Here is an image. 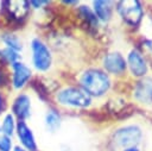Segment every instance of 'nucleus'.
<instances>
[{
    "instance_id": "obj_1",
    "label": "nucleus",
    "mask_w": 152,
    "mask_h": 151,
    "mask_svg": "<svg viewBox=\"0 0 152 151\" xmlns=\"http://www.w3.org/2000/svg\"><path fill=\"white\" fill-rule=\"evenodd\" d=\"M78 87L84 90L91 99L102 97L110 89L112 81L109 75L100 68H87L84 69L78 78Z\"/></svg>"
},
{
    "instance_id": "obj_2",
    "label": "nucleus",
    "mask_w": 152,
    "mask_h": 151,
    "mask_svg": "<svg viewBox=\"0 0 152 151\" xmlns=\"http://www.w3.org/2000/svg\"><path fill=\"white\" fill-rule=\"evenodd\" d=\"M55 102L64 108L87 109L91 106L93 99L78 86H64L53 93Z\"/></svg>"
},
{
    "instance_id": "obj_3",
    "label": "nucleus",
    "mask_w": 152,
    "mask_h": 151,
    "mask_svg": "<svg viewBox=\"0 0 152 151\" xmlns=\"http://www.w3.org/2000/svg\"><path fill=\"white\" fill-rule=\"evenodd\" d=\"M28 50L32 70L40 74H45L52 68L53 55L51 48L43 38L38 36L32 37L28 42Z\"/></svg>"
},
{
    "instance_id": "obj_4",
    "label": "nucleus",
    "mask_w": 152,
    "mask_h": 151,
    "mask_svg": "<svg viewBox=\"0 0 152 151\" xmlns=\"http://www.w3.org/2000/svg\"><path fill=\"white\" fill-rule=\"evenodd\" d=\"M31 14L30 2L26 0H7L0 2V15L10 25H21ZM8 29V30H10Z\"/></svg>"
},
{
    "instance_id": "obj_5",
    "label": "nucleus",
    "mask_w": 152,
    "mask_h": 151,
    "mask_svg": "<svg viewBox=\"0 0 152 151\" xmlns=\"http://www.w3.org/2000/svg\"><path fill=\"white\" fill-rule=\"evenodd\" d=\"M10 75V89L13 92H23L27 86H30L33 76V70L25 61L20 59L8 67Z\"/></svg>"
},
{
    "instance_id": "obj_6",
    "label": "nucleus",
    "mask_w": 152,
    "mask_h": 151,
    "mask_svg": "<svg viewBox=\"0 0 152 151\" xmlns=\"http://www.w3.org/2000/svg\"><path fill=\"white\" fill-rule=\"evenodd\" d=\"M142 139V130L135 124L125 125L114 131L112 134V144L116 149H126L131 146H138Z\"/></svg>"
},
{
    "instance_id": "obj_7",
    "label": "nucleus",
    "mask_w": 152,
    "mask_h": 151,
    "mask_svg": "<svg viewBox=\"0 0 152 151\" xmlns=\"http://www.w3.org/2000/svg\"><path fill=\"white\" fill-rule=\"evenodd\" d=\"M116 11L125 24L132 27H137L144 17V10L140 1L125 0L116 4Z\"/></svg>"
},
{
    "instance_id": "obj_8",
    "label": "nucleus",
    "mask_w": 152,
    "mask_h": 151,
    "mask_svg": "<svg viewBox=\"0 0 152 151\" xmlns=\"http://www.w3.org/2000/svg\"><path fill=\"white\" fill-rule=\"evenodd\" d=\"M8 111L15 117L17 120L27 121L32 117V97H31V95L25 90L17 93L13 96V99L11 100Z\"/></svg>"
},
{
    "instance_id": "obj_9",
    "label": "nucleus",
    "mask_w": 152,
    "mask_h": 151,
    "mask_svg": "<svg viewBox=\"0 0 152 151\" xmlns=\"http://www.w3.org/2000/svg\"><path fill=\"white\" fill-rule=\"evenodd\" d=\"M14 137L17 138L18 144L24 149H26L27 151H39L36 134L32 127L27 124V121H21V120L17 121Z\"/></svg>"
},
{
    "instance_id": "obj_10",
    "label": "nucleus",
    "mask_w": 152,
    "mask_h": 151,
    "mask_svg": "<svg viewBox=\"0 0 152 151\" xmlns=\"http://www.w3.org/2000/svg\"><path fill=\"white\" fill-rule=\"evenodd\" d=\"M102 67L103 70L109 75L121 76L127 70V64L124 55L119 51H110L107 52L102 58Z\"/></svg>"
},
{
    "instance_id": "obj_11",
    "label": "nucleus",
    "mask_w": 152,
    "mask_h": 151,
    "mask_svg": "<svg viewBox=\"0 0 152 151\" xmlns=\"http://www.w3.org/2000/svg\"><path fill=\"white\" fill-rule=\"evenodd\" d=\"M126 64H127V69L134 77L141 78V77L146 76L148 65H147V62H146L144 55L138 49H132L127 54Z\"/></svg>"
},
{
    "instance_id": "obj_12",
    "label": "nucleus",
    "mask_w": 152,
    "mask_h": 151,
    "mask_svg": "<svg viewBox=\"0 0 152 151\" xmlns=\"http://www.w3.org/2000/svg\"><path fill=\"white\" fill-rule=\"evenodd\" d=\"M134 100L142 105H152V77L139 78L133 89Z\"/></svg>"
},
{
    "instance_id": "obj_13",
    "label": "nucleus",
    "mask_w": 152,
    "mask_h": 151,
    "mask_svg": "<svg viewBox=\"0 0 152 151\" xmlns=\"http://www.w3.org/2000/svg\"><path fill=\"white\" fill-rule=\"evenodd\" d=\"M0 44H1V46L8 48L19 54H23V51L25 49V44H24L21 37L15 31H11L8 29L0 31Z\"/></svg>"
},
{
    "instance_id": "obj_14",
    "label": "nucleus",
    "mask_w": 152,
    "mask_h": 151,
    "mask_svg": "<svg viewBox=\"0 0 152 151\" xmlns=\"http://www.w3.org/2000/svg\"><path fill=\"white\" fill-rule=\"evenodd\" d=\"M91 10L100 23H108L113 15V2L104 0H95L91 2Z\"/></svg>"
},
{
    "instance_id": "obj_15",
    "label": "nucleus",
    "mask_w": 152,
    "mask_h": 151,
    "mask_svg": "<svg viewBox=\"0 0 152 151\" xmlns=\"http://www.w3.org/2000/svg\"><path fill=\"white\" fill-rule=\"evenodd\" d=\"M44 126L45 130L53 134L59 131L62 126V115L56 107H49L44 114Z\"/></svg>"
},
{
    "instance_id": "obj_16",
    "label": "nucleus",
    "mask_w": 152,
    "mask_h": 151,
    "mask_svg": "<svg viewBox=\"0 0 152 151\" xmlns=\"http://www.w3.org/2000/svg\"><path fill=\"white\" fill-rule=\"evenodd\" d=\"M76 12L77 14L80 15V18L83 20V23L86 25H88L89 30H97L99 26H100V21L99 19L96 18V15L94 14L93 10L90 6L86 5V4H78L77 5V8H76Z\"/></svg>"
},
{
    "instance_id": "obj_17",
    "label": "nucleus",
    "mask_w": 152,
    "mask_h": 151,
    "mask_svg": "<svg viewBox=\"0 0 152 151\" xmlns=\"http://www.w3.org/2000/svg\"><path fill=\"white\" fill-rule=\"evenodd\" d=\"M17 119L10 112L6 111L0 117V133L14 138L15 134V127H17Z\"/></svg>"
},
{
    "instance_id": "obj_18",
    "label": "nucleus",
    "mask_w": 152,
    "mask_h": 151,
    "mask_svg": "<svg viewBox=\"0 0 152 151\" xmlns=\"http://www.w3.org/2000/svg\"><path fill=\"white\" fill-rule=\"evenodd\" d=\"M14 145V138L0 133V151H12Z\"/></svg>"
},
{
    "instance_id": "obj_19",
    "label": "nucleus",
    "mask_w": 152,
    "mask_h": 151,
    "mask_svg": "<svg viewBox=\"0 0 152 151\" xmlns=\"http://www.w3.org/2000/svg\"><path fill=\"white\" fill-rule=\"evenodd\" d=\"M30 7L31 10H34V11H39V10H43L44 7H46L50 1L49 0H30Z\"/></svg>"
},
{
    "instance_id": "obj_20",
    "label": "nucleus",
    "mask_w": 152,
    "mask_h": 151,
    "mask_svg": "<svg viewBox=\"0 0 152 151\" xmlns=\"http://www.w3.org/2000/svg\"><path fill=\"white\" fill-rule=\"evenodd\" d=\"M8 103H7V97L5 95V93L2 92V89H0V117L7 111Z\"/></svg>"
},
{
    "instance_id": "obj_21",
    "label": "nucleus",
    "mask_w": 152,
    "mask_h": 151,
    "mask_svg": "<svg viewBox=\"0 0 152 151\" xmlns=\"http://www.w3.org/2000/svg\"><path fill=\"white\" fill-rule=\"evenodd\" d=\"M12 151H27L26 149H24L23 146H20L19 144H15L14 146H13V150Z\"/></svg>"
},
{
    "instance_id": "obj_22",
    "label": "nucleus",
    "mask_w": 152,
    "mask_h": 151,
    "mask_svg": "<svg viewBox=\"0 0 152 151\" xmlns=\"http://www.w3.org/2000/svg\"><path fill=\"white\" fill-rule=\"evenodd\" d=\"M121 151H140V150H139L138 146H131V147H126V149H124Z\"/></svg>"
}]
</instances>
